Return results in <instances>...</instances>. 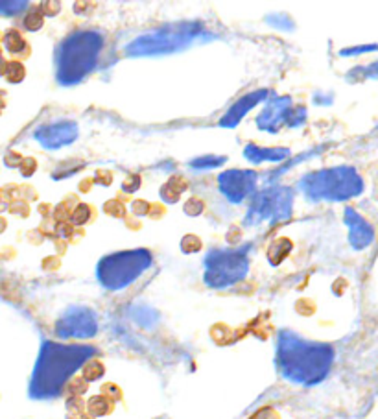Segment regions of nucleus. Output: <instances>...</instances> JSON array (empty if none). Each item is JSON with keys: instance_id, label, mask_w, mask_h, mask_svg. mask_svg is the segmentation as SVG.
<instances>
[{"instance_id": "dca6fc26", "label": "nucleus", "mask_w": 378, "mask_h": 419, "mask_svg": "<svg viewBox=\"0 0 378 419\" xmlns=\"http://www.w3.org/2000/svg\"><path fill=\"white\" fill-rule=\"evenodd\" d=\"M187 190V181L179 176H173V178L168 179L161 188V198L166 202V204H175L181 194Z\"/></svg>"}, {"instance_id": "f03ea898", "label": "nucleus", "mask_w": 378, "mask_h": 419, "mask_svg": "<svg viewBox=\"0 0 378 419\" xmlns=\"http://www.w3.org/2000/svg\"><path fill=\"white\" fill-rule=\"evenodd\" d=\"M334 347L302 338L293 331L277 336V370L284 381L298 386H316L329 377L334 364Z\"/></svg>"}, {"instance_id": "cd10ccee", "label": "nucleus", "mask_w": 378, "mask_h": 419, "mask_svg": "<svg viewBox=\"0 0 378 419\" xmlns=\"http://www.w3.org/2000/svg\"><path fill=\"white\" fill-rule=\"evenodd\" d=\"M139 185H141V176H130V178L126 179L124 183H122V187H124L126 192H135L137 188H139Z\"/></svg>"}, {"instance_id": "bb28decb", "label": "nucleus", "mask_w": 378, "mask_h": 419, "mask_svg": "<svg viewBox=\"0 0 378 419\" xmlns=\"http://www.w3.org/2000/svg\"><path fill=\"white\" fill-rule=\"evenodd\" d=\"M377 44H366V47H354V49H345L341 50V56H360L363 52H371V50H377Z\"/></svg>"}, {"instance_id": "423d86ee", "label": "nucleus", "mask_w": 378, "mask_h": 419, "mask_svg": "<svg viewBox=\"0 0 378 419\" xmlns=\"http://www.w3.org/2000/svg\"><path fill=\"white\" fill-rule=\"evenodd\" d=\"M151 264L153 257L144 247L111 253L98 263L96 279L105 290L120 292L133 285Z\"/></svg>"}, {"instance_id": "7c9ffc66", "label": "nucleus", "mask_w": 378, "mask_h": 419, "mask_svg": "<svg viewBox=\"0 0 378 419\" xmlns=\"http://www.w3.org/2000/svg\"><path fill=\"white\" fill-rule=\"evenodd\" d=\"M21 170L24 176H32L33 170H35V161H33V159H26V161H24V167H21Z\"/></svg>"}, {"instance_id": "a878e982", "label": "nucleus", "mask_w": 378, "mask_h": 419, "mask_svg": "<svg viewBox=\"0 0 378 419\" xmlns=\"http://www.w3.org/2000/svg\"><path fill=\"white\" fill-rule=\"evenodd\" d=\"M103 211L111 216H124V205L119 204V202H114V199H111V202L103 207Z\"/></svg>"}, {"instance_id": "9b49d317", "label": "nucleus", "mask_w": 378, "mask_h": 419, "mask_svg": "<svg viewBox=\"0 0 378 419\" xmlns=\"http://www.w3.org/2000/svg\"><path fill=\"white\" fill-rule=\"evenodd\" d=\"M259 176L253 170H227L218 176L220 192L229 204H242L243 199L253 198Z\"/></svg>"}, {"instance_id": "b1692460", "label": "nucleus", "mask_w": 378, "mask_h": 419, "mask_svg": "<svg viewBox=\"0 0 378 419\" xmlns=\"http://www.w3.org/2000/svg\"><path fill=\"white\" fill-rule=\"evenodd\" d=\"M181 249H183L184 253H196L201 249V242L198 237H192V235H189V237H184L183 240H181Z\"/></svg>"}, {"instance_id": "393cba45", "label": "nucleus", "mask_w": 378, "mask_h": 419, "mask_svg": "<svg viewBox=\"0 0 378 419\" xmlns=\"http://www.w3.org/2000/svg\"><path fill=\"white\" fill-rule=\"evenodd\" d=\"M203 209H205V205H203V202L198 198H192L189 199L187 204H184V213L190 216H198L203 213Z\"/></svg>"}, {"instance_id": "9d476101", "label": "nucleus", "mask_w": 378, "mask_h": 419, "mask_svg": "<svg viewBox=\"0 0 378 419\" xmlns=\"http://www.w3.org/2000/svg\"><path fill=\"white\" fill-rule=\"evenodd\" d=\"M96 312L83 305L69 306L55 322V334L61 340H85L96 336Z\"/></svg>"}, {"instance_id": "0eeeda50", "label": "nucleus", "mask_w": 378, "mask_h": 419, "mask_svg": "<svg viewBox=\"0 0 378 419\" xmlns=\"http://www.w3.org/2000/svg\"><path fill=\"white\" fill-rule=\"evenodd\" d=\"M249 249H251V244H243L242 247H214L211 249L207 253L205 263H203L205 285L214 290H225V288L242 283L251 268Z\"/></svg>"}, {"instance_id": "1a4fd4ad", "label": "nucleus", "mask_w": 378, "mask_h": 419, "mask_svg": "<svg viewBox=\"0 0 378 419\" xmlns=\"http://www.w3.org/2000/svg\"><path fill=\"white\" fill-rule=\"evenodd\" d=\"M307 120V108L295 106L290 97H273L268 100L264 111L255 124L262 131L277 133L282 128H301Z\"/></svg>"}, {"instance_id": "4468645a", "label": "nucleus", "mask_w": 378, "mask_h": 419, "mask_svg": "<svg viewBox=\"0 0 378 419\" xmlns=\"http://www.w3.org/2000/svg\"><path fill=\"white\" fill-rule=\"evenodd\" d=\"M345 226L349 227V242L354 249H366L371 246L375 240V231L363 216H360L354 209L347 207L345 216H343Z\"/></svg>"}, {"instance_id": "39448f33", "label": "nucleus", "mask_w": 378, "mask_h": 419, "mask_svg": "<svg viewBox=\"0 0 378 419\" xmlns=\"http://www.w3.org/2000/svg\"><path fill=\"white\" fill-rule=\"evenodd\" d=\"M205 26L200 22H179L150 30L139 35L126 47V54L133 58L142 56H166L187 49L205 35Z\"/></svg>"}, {"instance_id": "c756f323", "label": "nucleus", "mask_w": 378, "mask_h": 419, "mask_svg": "<svg viewBox=\"0 0 378 419\" xmlns=\"http://www.w3.org/2000/svg\"><path fill=\"white\" fill-rule=\"evenodd\" d=\"M148 209H150V207H148V205L144 204L142 199H139V202H135V204H133V213H135V215H139V216L148 215Z\"/></svg>"}, {"instance_id": "ddd939ff", "label": "nucleus", "mask_w": 378, "mask_h": 419, "mask_svg": "<svg viewBox=\"0 0 378 419\" xmlns=\"http://www.w3.org/2000/svg\"><path fill=\"white\" fill-rule=\"evenodd\" d=\"M268 95H270V91H266V89H257V91L248 92V95H243L242 98H238L237 102L232 104L231 108L227 109V113L220 119V126L227 129L237 128L238 124H240V120H242L251 109L257 108L260 102H266Z\"/></svg>"}, {"instance_id": "f257e3e1", "label": "nucleus", "mask_w": 378, "mask_h": 419, "mask_svg": "<svg viewBox=\"0 0 378 419\" xmlns=\"http://www.w3.org/2000/svg\"><path fill=\"white\" fill-rule=\"evenodd\" d=\"M94 355L96 347L92 345L60 344L50 340L43 342L30 377L28 395L33 401H52L60 397L71 377Z\"/></svg>"}, {"instance_id": "412c9836", "label": "nucleus", "mask_w": 378, "mask_h": 419, "mask_svg": "<svg viewBox=\"0 0 378 419\" xmlns=\"http://www.w3.org/2000/svg\"><path fill=\"white\" fill-rule=\"evenodd\" d=\"M89 218H91V209H89V205L85 204H80L71 213V222L74 226H83V224L89 222Z\"/></svg>"}, {"instance_id": "c85d7f7f", "label": "nucleus", "mask_w": 378, "mask_h": 419, "mask_svg": "<svg viewBox=\"0 0 378 419\" xmlns=\"http://www.w3.org/2000/svg\"><path fill=\"white\" fill-rule=\"evenodd\" d=\"M251 419H279V416H277L271 409H264L260 410V412H257Z\"/></svg>"}, {"instance_id": "4be33fe9", "label": "nucleus", "mask_w": 378, "mask_h": 419, "mask_svg": "<svg viewBox=\"0 0 378 419\" xmlns=\"http://www.w3.org/2000/svg\"><path fill=\"white\" fill-rule=\"evenodd\" d=\"M28 2H0V13L4 17L19 15L22 10H26Z\"/></svg>"}, {"instance_id": "aec40b11", "label": "nucleus", "mask_w": 378, "mask_h": 419, "mask_svg": "<svg viewBox=\"0 0 378 419\" xmlns=\"http://www.w3.org/2000/svg\"><path fill=\"white\" fill-rule=\"evenodd\" d=\"M2 74L10 83H19V81L24 78V67L21 63H6L4 70H2Z\"/></svg>"}, {"instance_id": "2eb2a0df", "label": "nucleus", "mask_w": 378, "mask_h": 419, "mask_svg": "<svg viewBox=\"0 0 378 419\" xmlns=\"http://www.w3.org/2000/svg\"><path fill=\"white\" fill-rule=\"evenodd\" d=\"M292 156L290 148H264V146H259L251 142L243 148V157L248 159L249 163H255V165H260V163H279V161H286L288 157Z\"/></svg>"}, {"instance_id": "6e6552de", "label": "nucleus", "mask_w": 378, "mask_h": 419, "mask_svg": "<svg viewBox=\"0 0 378 419\" xmlns=\"http://www.w3.org/2000/svg\"><path fill=\"white\" fill-rule=\"evenodd\" d=\"M293 194L292 187H270L259 190L251 198L248 215L243 224L248 227H257L260 224H282L290 220L293 211Z\"/></svg>"}, {"instance_id": "6ab92c4d", "label": "nucleus", "mask_w": 378, "mask_h": 419, "mask_svg": "<svg viewBox=\"0 0 378 419\" xmlns=\"http://www.w3.org/2000/svg\"><path fill=\"white\" fill-rule=\"evenodd\" d=\"M227 157L220 156H203L198 157L194 161H190V167L198 170V172H205V170H214V168H220L222 165H225Z\"/></svg>"}, {"instance_id": "7ed1b4c3", "label": "nucleus", "mask_w": 378, "mask_h": 419, "mask_svg": "<svg viewBox=\"0 0 378 419\" xmlns=\"http://www.w3.org/2000/svg\"><path fill=\"white\" fill-rule=\"evenodd\" d=\"M103 50V35L98 30H78L58 47L55 80L61 85H76L96 69Z\"/></svg>"}, {"instance_id": "f8f14e48", "label": "nucleus", "mask_w": 378, "mask_h": 419, "mask_svg": "<svg viewBox=\"0 0 378 419\" xmlns=\"http://www.w3.org/2000/svg\"><path fill=\"white\" fill-rule=\"evenodd\" d=\"M78 133H80V129L74 120L61 119L35 129L33 139L46 150H60V148L72 145L78 139Z\"/></svg>"}, {"instance_id": "5701e85b", "label": "nucleus", "mask_w": 378, "mask_h": 419, "mask_svg": "<svg viewBox=\"0 0 378 419\" xmlns=\"http://www.w3.org/2000/svg\"><path fill=\"white\" fill-rule=\"evenodd\" d=\"M41 26H43V10L30 11V15L24 19V28L35 32V30H39Z\"/></svg>"}, {"instance_id": "a211bd4d", "label": "nucleus", "mask_w": 378, "mask_h": 419, "mask_svg": "<svg viewBox=\"0 0 378 419\" xmlns=\"http://www.w3.org/2000/svg\"><path fill=\"white\" fill-rule=\"evenodd\" d=\"M4 47L11 54H21V52H26L28 50L26 41H24V38L17 30H8L4 33Z\"/></svg>"}, {"instance_id": "20e7f679", "label": "nucleus", "mask_w": 378, "mask_h": 419, "mask_svg": "<svg viewBox=\"0 0 378 419\" xmlns=\"http://www.w3.org/2000/svg\"><path fill=\"white\" fill-rule=\"evenodd\" d=\"M298 187L302 196L312 204H340L362 194L363 179L354 168L332 167L302 176Z\"/></svg>"}, {"instance_id": "f3484780", "label": "nucleus", "mask_w": 378, "mask_h": 419, "mask_svg": "<svg viewBox=\"0 0 378 419\" xmlns=\"http://www.w3.org/2000/svg\"><path fill=\"white\" fill-rule=\"evenodd\" d=\"M290 252H292V242L288 238H277L268 247V261H270L271 266H277L290 255Z\"/></svg>"}]
</instances>
